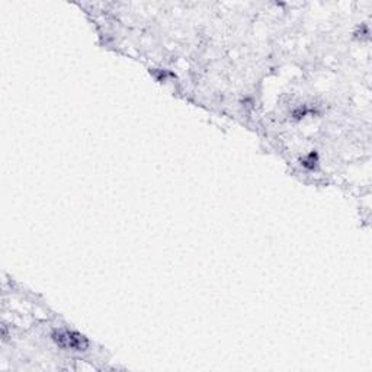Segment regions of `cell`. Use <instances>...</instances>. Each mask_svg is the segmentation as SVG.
Masks as SVG:
<instances>
[{
  "label": "cell",
  "mask_w": 372,
  "mask_h": 372,
  "mask_svg": "<svg viewBox=\"0 0 372 372\" xmlns=\"http://www.w3.org/2000/svg\"><path fill=\"white\" fill-rule=\"evenodd\" d=\"M51 337L54 340V344L65 351L82 352V351H86L89 346V340L83 334L75 330H69V329L54 330Z\"/></svg>",
  "instance_id": "6da1fadb"
}]
</instances>
